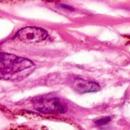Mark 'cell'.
Instances as JSON below:
<instances>
[{
    "instance_id": "obj_1",
    "label": "cell",
    "mask_w": 130,
    "mask_h": 130,
    "mask_svg": "<svg viewBox=\"0 0 130 130\" xmlns=\"http://www.w3.org/2000/svg\"><path fill=\"white\" fill-rule=\"evenodd\" d=\"M34 68V62L27 59L0 53V78L12 80L25 78Z\"/></svg>"
},
{
    "instance_id": "obj_2",
    "label": "cell",
    "mask_w": 130,
    "mask_h": 130,
    "mask_svg": "<svg viewBox=\"0 0 130 130\" xmlns=\"http://www.w3.org/2000/svg\"><path fill=\"white\" fill-rule=\"evenodd\" d=\"M35 110L43 113H64L66 105L58 98L45 96L37 98L34 101Z\"/></svg>"
},
{
    "instance_id": "obj_3",
    "label": "cell",
    "mask_w": 130,
    "mask_h": 130,
    "mask_svg": "<svg viewBox=\"0 0 130 130\" xmlns=\"http://www.w3.org/2000/svg\"><path fill=\"white\" fill-rule=\"evenodd\" d=\"M48 32L38 27H26L19 30L15 37L26 43H34L45 40L48 37Z\"/></svg>"
},
{
    "instance_id": "obj_4",
    "label": "cell",
    "mask_w": 130,
    "mask_h": 130,
    "mask_svg": "<svg viewBox=\"0 0 130 130\" xmlns=\"http://www.w3.org/2000/svg\"><path fill=\"white\" fill-rule=\"evenodd\" d=\"M71 85L72 88L80 94L97 92L100 90V86L98 84L82 78H74L72 81Z\"/></svg>"
},
{
    "instance_id": "obj_5",
    "label": "cell",
    "mask_w": 130,
    "mask_h": 130,
    "mask_svg": "<svg viewBox=\"0 0 130 130\" xmlns=\"http://www.w3.org/2000/svg\"><path fill=\"white\" fill-rule=\"evenodd\" d=\"M110 120H111V117H103V118H101V119L97 120L95 121V124L98 125V126H103V125L107 124L109 122H110Z\"/></svg>"
},
{
    "instance_id": "obj_6",
    "label": "cell",
    "mask_w": 130,
    "mask_h": 130,
    "mask_svg": "<svg viewBox=\"0 0 130 130\" xmlns=\"http://www.w3.org/2000/svg\"><path fill=\"white\" fill-rule=\"evenodd\" d=\"M60 6H62V8H66V9L73 10V8H71V7H69V6H68V5H60Z\"/></svg>"
},
{
    "instance_id": "obj_7",
    "label": "cell",
    "mask_w": 130,
    "mask_h": 130,
    "mask_svg": "<svg viewBox=\"0 0 130 130\" xmlns=\"http://www.w3.org/2000/svg\"><path fill=\"white\" fill-rule=\"evenodd\" d=\"M0 1H2V0H0Z\"/></svg>"
}]
</instances>
